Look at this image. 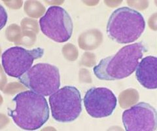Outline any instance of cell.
Segmentation results:
<instances>
[{"instance_id":"obj_1","label":"cell","mask_w":157,"mask_h":131,"mask_svg":"<svg viewBox=\"0 0 157 131\" xmlns=\"http://www.w3.org/2000/svg\"><path fill=\"white\" fill-rule=\"evenodd\" d=\"M14 110L8 109V115L14 123L26 130L41 129L49 119V108L46 98L32 91L18 93L13 99Z\"/></svg>"},{"instance_id":"obj_2","label":"cell","mask_w":157,"mask_h":131,"mask_svg":"<svg viewBox=\"0 0 157 131\" xmlns=\"http://www.w3.org/2000/svg\"><path fill=\"white\" fill-rule=\"evenodd\" d=\"M147 51L146 47L140 42L126 45L115 55L101 59L94 66L93 71L97 78L100 80L115 81L124 79L135 71Z\"/></svg>"},{"instance_id":"obj_3","label":"cell","mask_w":157,"mask_h":131,"mask_svg":"<svg viewBox=\"0 0 157 131\" xmlns=\"http://www.w3.org/2000/svg\"><path fill=\"white\" fill-rule=\"evenodd\" d=\"M145 29V21L141 13L128 7H122L111 14L106 30L113 41L128 44L139 39Z\"/></svg>"},{"instance_id":"obj_4","label":"cell","mask_w":157,"mask_h":131,"mask_svg":"<svg viewBox=\"0 0 157 131\" xmlns=\"http://www.w3.org/2000/svg\"><path fill=\"white\" fill-rule=\"evenodd\" d=\"M18 79L28 89L44 96H51L60 87L59 69L47 63H38Z\"/></svg>"},{"instance_id":"obj_5","label":"cell","mask_w":157,"mask_h":131,"mask_svg":"<svg viewBox=\"0 0 157 131\" xmlns=\"http://www.w3.org/2000/svg\"><path fill=\"white\" fill-rule=\"evenodd\" d=\"M52 118L66 123L77 119L82 111V98L75 87L65 86L52 94L48 98Z\"/></svg>"},{"instance_id":"obj_6","label":"cell","mask_w":157,"mask_h":131,"mask_svg":"<svg viewBox=\"0 0 157 131\" xmlns=\"http://www.w3.org/2000/svg\"><path fill=\"white\" fill-rule=\"evenodd\" d=\"M39 26L44 35L57 43L68 41L73 30L70 15L60 6L48 7L45 15L39 20Z\"/></svg>"},{"instance_id":"obj_7","label":"cell","mask_w":157,"mask_h":131,"mask_svg":"<svg viewBox=\"0 0 157 131\" xmlns=\"http://www.w3.org/2000/svg\"><path fill=\"white\" fill-rule=\"evenodd\" d=\"M44 52L40 47L32 50L18 46L9 48L2 55L3 70L9 76L19 78L31 68L34 60L43 57Z\"/></svg>"},{"instance_id":"obj_8","label":"cell","mask_w":157,"mask_h":131,"mask_svg":"<svg viewBox=\"0 0 157 131\" xmlns=\"http://www.w3.org/2000/svg\"><path fill=\"white\" fill-rule=\"evenodd\" d=\"M122 123L126 131H155L157 127V115L155 108L141 102L122 115Z\"/></svg>"},{"instance_id":"obj_9","label":"cell","mask_w":157,"mask_h":131,"mask_svg":"<svg viewBox=\"0 0 157 131\" xmlns=\"http://www.w3.org/2000/svg\"><path fill=\"white\" fill-rule=\"evenodd\" d=\"M84 105L88 114L96 119L110 116L117 105L115 94L105 87H92L84 97Z\"/></svg>"},{"instance_id":"obj_10","label":"cell","mask_w":157,"mask_h":131,"mask_svg":"<svg viewBox=\"0 0 157 131\" xmlns=\"http://www.w3.org/2000/svg\"><path fill=\"white\" fill-rule=\"evenodd\" d=\"M136 76L140 85L147 89L157 88V58L148 56L142 59L136 69Z\"/></svg>"},{"instance_id":"obj_11","label":"cell","mask_w":157,"mask_h":131,"mask_svg":"<svg viewBox=\"0 0 157 131\" xmlns=\"http://www.w3.org/2000/svg\"><path fill=\"white\" fill-rule=\"evenodd\" d=\"M1 18H2L1 29H2L3 26L6 24L7 21V14L6 10H5L4 8L3 7V6H1Z\"/></svg>"}]
</instances>
